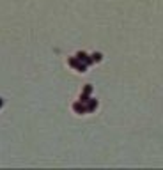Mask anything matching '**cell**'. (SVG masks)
Returning <instances> with one entry per match:
<instances>
[{
	"label": "cell",
	"mask_w": 163,
	"mask_h": 170,
	"mask_svg": "<svg viewBox=\"0 0 163 170\" xmlns=\"http://www.w3.org/2000/svg\"><path fill=\"white\" fill-rule=\"evenodd\" d=\"M2 105H4V101H2V98H0V106H2Z\"/></svg>",
	"instance_id": "6"
},
{
	"label": "cell",
	"mask_w": 163,
	"mask_h": 170,
	"mask_svg": "<svg viewBox=\"0 0 163 170\" xmlns=\"http://www.w3.org/2000/svg\"><path fill=\"white\" fill-rule=\"evenodd\" d=\"M92 60H94V62H101V59H103V55H101V53H98V51H96V53H92Z\"/></svg>",
	"instance_id": "5"
},
{
	"label": "cell",
	"mask_w": 163,
	"mask_h": 170,
	"mask_svg": "<svg viewBox=\"0 0 163 170\" xmlns=\"http://www.w3.org/2000/svg\"><path fill=\"white\" fill-rule=\"evenodd\" d=\"M67 62H69V66H71V67H75V69H78V67H80V64H82V62L76 59V57H71Z\"/></svg>",
	"instance_id": "4"
},
{
	"label": "cell",
	"mask_w": 163,
	"mask_h": 170,
	"mask_svg": "<svg viewBox=\"0 0 163 170\" xmlns=\"http://www.w3.org/2000/svg\"><path fill=\"white\" fill-rule=\"evenodd\" d=\"M76 59L80 60V62L87 64V66H91V64H94V60H92V57H91V55H87L85 51H78V53H76Z\"/></svg>",
	"instance_id": "1"
},
{
	"label": "cell",
	"mask_w": 163,
	"mask_h": 170,
	"mask_svg": "<svg viewBox=\"0 0 163 170\" xmlns=\"http://www.w3.org/2000/svg\"><path fill=\"white\" fill-rule=\"evenodd\" d=\"M85 108H87V112H94V110L98 108V101H96V99H89V101L85 103Z\"/></svg>",
	"instance_id": "3"
},
{
	"label": "cell",
	"mask_w": 163,
	"mask_h": 170,
	"mask_svg": "<svg viewBox=\"0 0 163 170\" xmlns=\"http://www.w3.org/2000/svg\"><path fill=\"white\" fill-rule=\"evenodd\" d=\"M73 108H75V112H76V113H87L85 103H82V101H78V103H75V105H73Z\"/></svg>",
	"instance_id": "2"
}]
</instances>
